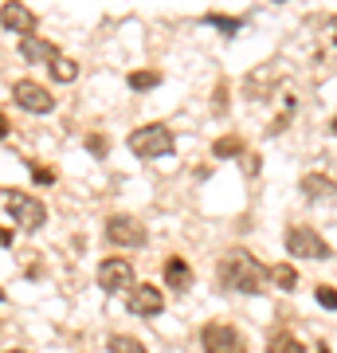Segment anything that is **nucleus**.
Wrapping results in <instances>:
<instances>
[{
  "label": "nucleus",
  "mask_w": 337,
  "mask_h": 353,
  "mask_svg": "<svg viewBox=\"0 0 337 353\" xmlns=\"http://www.w3.org/2000/svg\"><path fill=\"white\" fill-rule=\"evenodd\" d=\"M165 283L173 290H188V283H192V271H188V263L181 259V255H173L169 263H165Z\"/></svg>",
  "instance_id": "ddd939ff"
},
{
  "label": "nucleus",
  "mask_w": 337,
  "mask_h": 353,
  "mask_svg": "<svg viewBox=\"0 0 337 353\" xmlns=\"http://www.w3.org/2000/svg\"><path fill=\"white\" fill-rule=\"evenodd\" d=\"M212 153L220 157V161H224V157H239V153H243V141H239V138H220L212 145Z\"/></svg>",
  "instance_id": "aec40b11"
},
{
  "label": "nucleus",
  "mask_w": 337,
  "mask_h": 353,
  "mask_svg": "<svg viewBox=\"0 0 337 353\" xmlns=\"http://www.w3.org/2000/svg\"><path fill=\"white\" fill-rule=\"evenodd\" d=\"M4 353H24V350H4Z\"/></svg>",
  "instance_id": "c85d7f7f"
},
{
  "label": "nucleus",
  "mask_w": 337,
  "mask_h": 353,
  "mask_svg": "<svg viewBox=\"0 0 337 353\" xmlns=\"http://www.w3.org/2000/svg\"><path fill=\"white\" fill-rule=\"evenodd\" d=\"M12 99H16V106L28 110V114H51L55 110V94H51L43 83H36V79H20L12 87Z\"/></svg>",
  "instance_id": "0eeeda50"
},
{
  "label": "nucleus",
  "mask_w": 337,
  "mask_h": 353,
  "mask_svg": "<svg viewBox=\"0 0 337 353\" xmlns=\"http://www.w3.org/2000/svg\"><path fill=\"white\" fill-rule=\"evenodd\" d=\"M267 353H306V345H302L294 334H287V330H278L275 338H271V345H267Z\"/></svg>",
  "instance_id": "2eb2a0df"
},
{
  "label": "nucleus",
  "mask_w": 337,
  "mask_h": 353,
  "mask_svg": "<svg viewBox=\"0 0 337 353\" xmlns=\"http://www.w3.org/2000/svg\"><path fill=\"white\" fill-rule=\"evenodd\" d=\"M99 287L106 294H118V290H130L134 287V263L130 259H102L99 263Z\"/></svg>",
  "instance_id": "6e6552de"
},
{
  "label": "nucleus",
  "mask_w": 337,
  "mask_h": 353,
  "mask_svg": "<svg viewBox=\"0 0 337 353\" xmlns=\"http://www.w3.org/2000/svg\"><path fill=\"white\" fill-rule=\"evenodd\" d=\"M20 59H28V63H51V59H59V48L51 39L28 36V39H20Z\"/></svg>",
  "instance_id": "9b49d317"
},
{
  "label": "nucleus",
  "mask_w": 337,
  "mask_h": 353,
  "mask_svg": "<svg viewBox=\"0 0 337 353\" xmlns=\"http://www.w3.org/2000/svg\"><path fill=\"white\" fill-rule=\"evenodd\" d=\"M130 150L138 153L141 161H153V157H169L176 150L173 130L161 126V122H150V126H138L130 134Z\"/></svg>",
  "instance_id": "f03ea898"
},
{
  "label": "nucleus",
  "mask_w": 337,
  "mask_h": 353,
  "mask_svg": "<svg viewBox=\"0 0 337 353\" xmlns=\"http://www.w3.org/2000/svg\"><path fill=\"white\" fill-rule=\"evenodd\" d=\"M0 303H4V287H0Z\"/></svg>",
  "instance_id": "c756f323"
},
{
  "label": "nucleus",
  "mask_w": 337,
  "mask_h": 353,
  "mask_svg": "<svg viewBox=\"0 0 337 353\" xmlns=\"http://www.w3.org/2000/svg\"><path fill=\"white\" fill-rule=\"evenodd\" d=\"M200 350L204 353H247V341L227 322H208L200 330Z\"/></svg>",
  "instance_id": "39448f33"
},
{
  "label": "nucleus",
  "mask_w": 337,
  "mask_h": 353,
  "mask_svg": "<svg viewBox=\"0 0 337 353\" xmlns=\"http://www.w3.org/2000/svg\"><path fill=\"white\" fill-rule=\"evenodd\" d=\"M0 201H4V212L12 216L24 232H36V228H43V220H48V208H43L36 196H28V192L8 189V192H0Z\"/></svg>",
  "instance_id": "7ed1b4c3"
},
{
  "label": "nucleus",
  "mask_w": 337,
  "mask_h": 353,
  "mask_svg": "<svg viewBox=\"0 0 337 353\" xmlns=\"http://www.w3.org/2000/svg\"><path fill=\"white\" fill-rule=\"evenodd\" d=\"M28 169H32V176H36L39 185H51V181H55V173H51V169H43V165H36V161L28 165Z\"/></svg>",
  "instance_id": "5701e85b"
},
{
  "label": "nucleus",
  "mask_w": 337,
  "mask_h": 353,
  "mask_svg": "<svg viewBox=\"0 0 337 353\" xmlns=\"http://www.w3.org/2000/svg\"><path fill=\"white\" fill-rule=\"evenodd\" d=\"M0 24L8 28V32H16L20 39H28V36H36V12L28 8L24 0H8L4 8H0Z\"/></svg>",
  "instance_id": "9d476101"
},
{
  "label": "nucleus",
  "mask_w": 337,
  "mask_h": 353,
  "mask_svg": "<svg viewBox=\"0 0 337 353\" xmlns=\"http://www.w3.org/2000/svg\"><path fill=\"white\" fill-rule=\"evenodd\" d=\"M302 196H306V201H334L337 185L325 173H306L302 176Z\"/></svg>",
  "instance_id": "f8f14e48"
},
{
  "label": "nucleus",
  "mask_w": 337,
  "mask_h": 353,
  "mask_svg": "<svg viewBox=\"0 0 337 353\" xmlns=\"http://www.w3.org/2000/svg\"><path fill=\"white\" fill-rule=\"evenodd\" d=\"M51 79H55V83H75L79 79V63L75 59H67V55H59V59H51Z\"/></svg>",
  "instance_id": "4468645a"
},
{
  "label": "nucleus",
  "mask_w": 337,
  "mask_h": 353,
  "mask_svg": "<svg viewBox=\"0 0 337 353\" xmlns=\"http://www.w3.org/2000/svg\"><path fill=\"white\" fill-rule=\"evenodd\" d=\"M216 275H220V287L224 290H236V294H263V287L271 283V267H263L247 248H232V252L220 259Z\"/></svg>",
  "instance_id": "f257e3e1"
},
{
  "label": "nucleus",
  "mask_w": 337,
  "mask_h": 353,
  "mask_svg": "<svg viewBox=\"0 0 337 353\" xmlns=\"http://www.w3.org/2000/svg\"><path fill=\"white\" fill-rule=\"evenodd\" d=\"M0 248H12V228H0Z\"/></svg>",
  "instance_id": "393cba45"
},
{
  "label": "nucleus",
  "mask_w": 337,
  "mask_h": 353,
  "mask_svg": "<svg viewBox=\"0 0 337 353\" xmlns=\"http://www.w3.org/2000/svg\"><path fill=\"white\" fill-rule=\"evenodd\" d=\"M271 283H275L278 290H294L298 287V271H294L290 263H275L271 267Z\"/></svg>",
  "instance_id": "dca6fc26"
},
{
  "label": "nucleus",
  "mask_w": 337,
  "mask_h": 353,
  "mask_svg": "<svg viewBox=\"0 0 337 353\" xmlns=\"http://www.w3.org/2000/svg\"><path fill=\"white\" fill-rule=\"evenodd\" d=\"M165 310V294L161 287H153V283H134L130 287V314L138 318H153Z\"/></svg>",
  "instance_id": "1a4fd4ad"
},
{
  "label": "nucleus",
  "mask_w": 337,
  "mask_h": 353,
  "mask_svg": "<svg viewBox=\"0 0 337 353\" xmlns=\"http://www.w3.org/2000/svg\"><path fill=\"white\" fill-rule=\"evenodd\" d=\"M0 138H8V118H4V110H0Z\"/></svg>",
  "instance_id": "a878e982"
},
{
  "label": "nucleus",
  "mask_w": 337,
  "mask_h": 353,
  "mask_svg": "<svg viewBox=\"0 0 337 353\" xmlns=\"http://www.w3.org/2000/svg\"><path fill=\"white\" fill-rule=\"evenodd\" d=\"M106 350H110V353H150L138 338H125V334H114V338L106 341Z\"/></svg>",
  "instance_id": "a211bd4d"
},
{
  "label": "nucleus",
  "mask_w": 337,
  "mask_h": 353,
  "mask_svg": "<svg viewBox=\"0 0 337 353\" xmlns=\"http://www.w3.org/2000/svg\"><path fill=\"white\" fill-rule=\"evenodd\" d=\"M106 145H110V141L102 138V134H90V138H87V150L94 153V157H102V153H106Z\"/></svg>",
  "instance_id": "4be33fe9"
},
{
  "label": "nucleus",
  "mask_w": 337,
  "mask_h": 353,
  "mask_svg": "<svg viewBox=\"0 0 337 353\" xmlns=\"http://www.w3.org/2000/svg\"><path fill=\"white\" fill-rule=\"evenodd\" d=\"M314 299H318L325 310H337V290L334 287H318V290H314Z\"/></svg>",
  "instance_id": "412c9836"
},
{
  "label": "nucleus",
  "mask_w": 337,
  "mask_h": 353,
  "mask_svg": "<svg viewBox=\"0 0 337 353\" xmlns=\"http://www.w3.org/2000/svg\"><path fill=\"white\" fill-rule=\"evenodd\" d=\"M287 252L294 255V259H329L334 248H329L314 228L294 224V228H287Z\"/></svg>",
  "instance_id": "20e7f679"
},
{
  "label": "nucleus",
  "mask_w": 337,
  "mask_h": 353,
  "mask_svg": "<svg viewBox=\"0 0 337 353\" xmlns=\"http://www.w3.org/2000/svg\"><path fill=\"white\" fill-rule=\"evenodd\" d=\"M204 20H208V24H212V28H220L224 36H236L239 28H243V20H239V16H216V12H208V16H204Z\"/></svg>",
  "instance_id": "6ab92c4d"
},
{
  "label": "nucleus",
  "mask_w": 337,
  "mask_h": 353,
  "mask_svg": "<svg viewBox=\"0 0 337 353\" xmlns=\"http://www.w3.org/2000/svg\"><path fill=\"white\" fill-rule=\"evenodd\" d=\"M216 110H227V83H220L216 87V102H212Z\"/></svg>",
  "instance_id": "b1692460"
},
{
  "label": "nucleus",
  "mask_w": 337,
  "mask_h": 353,
  "mask_svg": "<svg viewBox=\"0 0 337 353\" xmlns=\"http://www.w3.org/2000/svg\"><path fill=\"white\" fill-rule=\"evenodd\" d=\"M106 240L114 243V248H145V240H150V232H145V224H141L138 216H110L106 220Z\"/></svg>",
  "instance_id": "423d86ee"
},
{
  "label": "nucleus",
  "mask_w": 337,
  "mask_h": 353,
  "mask_svg": "<svg viewBox=\"0 0 337 353\" xmlns=\"http://www.w3.org/2000/svg\"><path fill=\"white\" fill-rule=\"evenodd\" d=\"M334 43H337V20H334Z\"/></svg>",
  "instance_id": "cd10ccee"
},
{
  "label": "nucleus",
  "mask_w": 337,
  "mask_h": 353,
  "mask_svg": "<svg viewBox=\"0 0 337 353\" xmlns=\"http://www.w3.org/2000/svg\"><path fill=\"white\" fill-rule=\"evenodd\" d=\"M329 130H334V134H337V118H334V122H329Z\"/></svg>",
  "instance_id": "bb28decb"
},
{
  "label": "nucleus",
  "mask_w": 337,
  "mask_h": 353,
  "mask_svg": "<svg viewBox=\"0 0 337 353\" xmlns=\"http://www.w3.org/2000/svg\"><path fill=\"white\" fill-rule=\"evenodd\" d=\"M130 90H153V87H161V71H130Z\"/></svg>",
  "instance_id": "f3484780"
}]
</instances>
